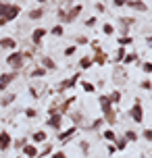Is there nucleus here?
<instances>
[{"label":"nucleus","mask_w":152,"mask_h":158,"mask_svg":"<svg viewBox=\"0 0 152 158\" xmlns=\"http://www.w3.org/2000/svg\"><path fill=\"white\" fill-rule=\"evenodd\" d=\"M6 64L13 69V71H21L25 64V58H23V52H11V54L6 56Z\"/></svg>","instance_id":"1"},{"label":"nucleus","mask_w":152,"mask_h":158,"mask_svg":"<svg viewBox=\"0 0 152 158\" xmlns=\"http://www.w3.org/2000/svg\"><path fill=\"white\" fill-rule=\"evenodd\" d=\"M129 117L133 118V123H142V121H144V106H142V102H140V100H136V104L131 106Z\"/></svg>","instance_id":"2"},{"label":"nucleus","mask_w":152,"mask_h":158,"mask_svg":"<svg viewBox=\"0 0 152 158\" xmlns=\"http://www.w3.org/2000/svg\"><path fill=\"white\" fill-rule=\"evenodd\" d=\"M19 13H21V6L19 4H8V8H6V13H4V21L6 23H11V21H15L17 17H19Z\"/></svg>","instance_id":"3"},{"label":"nucleus","mask_w":152,"mask_h":158,"mask_svg":"<svg viewBox=\"0 0 152 158\" xmlns=\"http://www.w3.org/2000/svg\"><path fill=\"white\" fill-rule=\"evenodd\" d=\"M61 123H63V114L54 112V114H50V117H48V121H46V127H50V129L58 131V129H61Z\"/></svg>","instance_id":"4"},{"label":"nucleus","mask_w":152,"mask_h":158,"mask_svg":"<svg viewBox=\"0 0 152 158\" xmlns=\"http://www.w3.org/2000/svg\"><path fill=\"white\" fill-rule=\"evenodd\" d=\"M79 75H81V73H75L71 79H65V81H61V85H58V92H65V89H73V85L77 83Z\"/></svg>","instance_id":"5"},{"label":"nucleus","mask_w":152,"mask_h":158,"mask_svg":"<svg viewBox=\"0 0 152 158\" xmlns=\"http://www.w3.org/2000/svg\"><path fill=\"white\" fill-rule=\"evenodd\" d=\"M75 133H77V127L73 125V127H69V129H65V131H61V133H58V142H61V143H67Z\"/></svg>","instance_id":"6"},{"label":"nucleus","mask_w":152,"mask_h":158,"mask_svg":"<svg viewBox=\"0 0 152 158\" xmlns=\"http://www.w3.org/2000/svg\"><path fill=\"white\" fill-rule=\"evenodd\" d=\"M13 146V137L8 131H0V150H8Z\"/></svg>","instance_id":"7"},{"label":"nucleus","mask_w":152,"mask_h":158,"mask_svg":"<svg viewBox=\"0 0 152 158\" xmlns=\"http://www.w3.org/2000/svg\"><path fill=\"white\" fill-rule=\"evenodd\" d=\"M125 6L133 8V10H140V13H146V10H148V6H146L144 0H127V2H125Z\"/></svg>","instance_id":"8"},{"label":"nucleus","mask_w":152,"mask_h":158,"mask_svg":"<svg viewBox=\"0 0 152 158\" xmlns=\"http://www.w3.org/2000/svg\"><path fill=\"white\" fill-rule=\"evenodd\" d=\"M17 77V73L13 71V73H2L0 75V89H6L8 85H11V81Z\"/></svg>","instance_id":"9"},{"label":"nucleus","mask_w":152,"mask_h":158,"mask_svg":"<svg viewBox=\"0 0 152 158\" xmlns=\"http://www.w3.org/2000/svg\"><path fill=\"white\" fill-rule=\"evenodd\" d=\"M81 8H83V6H81V4H75V6H73V8H69V13L65 15V21H63V23H71L73 19H75V17H77V15H79V13H81Z\"/></svg>","instance_id":"10"},{"label":"nucleus","mask_w":152,"mask_h":158,"mask_svg":"<svg viewBox=\"0 0 152 158\" xmlns=\"http://www.w3.org/2000/svg\"><path fill=\"white\" fill-rule=\"evenodd\" d=\"M21 152H23V156L36 158L38 156V146H36V143H25L23 148H21Z\"/></svg>","instance_id":"11"},{"label":"nucleus","mask_w":152,"mask_h":158,"mask_svg":"<svg viewBox=\"0 0 152 158\" xmlns=\"http://www.w3.org/2000/svg\"><path fill=\"white\" fill-rule=\"evenodd\" d=\"M44 35H46V29H44V27H38V29H33V33H32V42L33 44H40L42 40H44Z\"/></svg>","instance_id":"12"},{"label":"nucleus","mask_w":152,"mask_h":158,"mask_svg":"<svg viewBox=\"0 0 152 158\" xmlns=\"http://www.w3.org/2000/svg\"><path fill=\"white\" fill-rule=\"evenodd\" d=\"M92 60H94L96 64H100V67H102V64L108 60V56H106V52H102L100 48H96V54H94V58H92Z\"/></svg>","instance_id":"13"},{"label":"nucleus","mask_w":152,"mask_h":158,"mask_svg":"<svg viewBox=\"0 0 152 158\" xmlns=\"http://www.w3.org/2000/svg\"><path fill=\"white\" fill-rule=\"evenodd\" d=\"M40 60H42V67H44L46 71H54V69H56V63L50 58V56H42Z\"/></svg>","instance_id":"14"},{"label":"nucleus","mask_w":152,"mask_h":158,"mask_svg":"<svg viewBox=\"0 0 152 158\" xmlns=\"http://www.w3.org/2000/svg\"><path fill=\"white\" fill-rule=\"evenodd\" d=\"M46 137H48V135H46V131H36V133L32 135V142L38 146V143H44V142H46Z\"/></svg>","instance_id":"15"},{"label":"nucleus","mask_w":152,"mask_h":158,"mask_svg":"<svg viewBox=\"0 0 152 158\" xmlns=\"http://www.w3.org/2000/svg\"><path fill=\"white\" fill-rule=\"evenodd\" d=\"M92 64H94V60H92V56H81L79 58V69H83V71H86V69H90V67H92Z\"/></svg>","instance_id":"16"},{"label":"nucleus","mask_w":152,"mask_h":158,"mask_svg":"<svg viewBox=\"0 0 152 158\" xmlns=\"http://www.w3.org/2000/svg\"><path fill=\"white\" fill-rule=\"evenodd\" d=\"M0 46H2V48H8V50H15V48H17V42L13 38H2V40H0Z\"/></svg>","instance_id":"17"},{"label":"nucleus","mask_w":152,"mask_h":158,"mask_svg":"<svg viewBox=\"0 0 152 158\" xmlns=\"http://www.w3.org/2000/svg\"><path fill=\"white\" fill-rule=\"evenodd\" d=\"M98 102H100V108H102V112L108 110V108H112V104H111V100H108V96H104V94L98 98Z\"/></svg>","instance_id":"18"},{"label":"nucleus","mask_w":152,"mask_h":158,"mask_svg":"<svg viewBox=\"0 0 152 158\" xmlns=\"http://www.w3.org/2000/svg\"><path fill=\"white\" fill-rule=\"evenodd\" d=\"M137 60H140L137 52H129V54L123 56V60H121V63H123V64H129V63H137Z\"/></svg>","instance_id":"19"},{"label":"nucleus","mask_w":152,"mask_h":158,"mask_svg":"<svg viewBox=\"0 0 152 158\" xmlns=\"http://www.w3.org/2000/svg\"><path fill=\"white\" fill-rule=\"evenodd\" d=\"M125 148H127V139L125 137H115V150L123 152Z\"/></svg>","instance_id":"20"},{"label":"nucleus","mask_w":152,"mask_h":158,"mask_svg":"<svg viewBox=\"0 0 152 158\" xmlns=\"http://www.w3.org/2000/svg\"><path fill=\"white\" fill-rule=\"evenodd\" d=\"M48 75V71L44 69V67H36L32 73H29V77H46Z\"/></svg>","instance_id":"21"},{"label":"nucleus","mask_w":152,"mask_h":158,"mask_svg":"<svg viewBox=\"0 0 152 158\" xmlns=\"http://www.w3.org/2000/svg\"><path fill=\"white\" fill-rule=\"evenodd\" d=\"M123 137H125L127 142H137V139H140V137H137V131H133V129H127Z\"/></svg>","instance_id":"22"},{"label":"nucleus","mask_w":152,"mask_h":158,"mask_svg":"<svg viewBox=\"0 0 152 158\" xmlns=\"http://www.w3.org/2000/svg\"><path fill=\"white\" fill-rule=\"evenodd\" d=\"M52 152H54V148H52L50 143H44L42 152H38V158H44V156H48V154H52Z\"/></svg>","instance_id":"23"},{"label":"nucleus","mask_w":152,"mask_h":158,"mask_svg":"<svg viewBox=\"0 0 152 158\" xmlns=\"http://www.w3.org/2000/svg\"><path fill=\"white\" fill-rule=\"evenodd\" d=\"M15 98H17L15 94H6V96H2L0 104H2V106H8V104H13V102H15Z\"/></svg>","instance_id":"24"},{"label":"nucleus","mask_w":152,"mask_h":158,"mask_svg":"<svg viewBox=\"0 0 152 158\" xmlns=\"http://www.w3.org/2000/svg\"><path fill=\"white\" fill-rule=\"evenodd\" d=\"M42 15H44V10H42V8H33V10H29V19H32V21L42 19Z\"/></svg>","instance_id":"25"},{"label":"nucleus","mask_w":152,"mask_h":158,"mask_svg":"<svg viewBox=\"0 0 152 158\" xmlns=\"http://www.w3.org/2000/svg\"><path fill=\"white\" fill-rule=\"evenodd\" d=\"M117 42H119V46L123 48V46H129V44L133 42V38H131V35H121V38L117 40Z\"/></svg>","instance_id":"26"},{"label":"nucleus","mask_w":152,"mask_h":158,"mask_svg":"<svg viewBox=\"0 0 152 158\" xmlns=\"http://www.w3.org/2000/svg\"><path fill=\"white\" fill-rule=\"evenodd\" d=\"M108 100H111V104H119L121 102V92H119V89H115V92L108 96Z\"/></svg>","instance_id":"27"},{"label":"nucleus","mask_w":152,"mask_h":158,"mask_svg":"<svg viewBox=\"0 0 152 158\" xmlns=\"http://www.w3.org/2000/svg\"><path fill=\"white\" fill-rule=\"evenodd\" d=\"M81 87H83V92H88V94H94V92H96L94 83H90V81H81Z\"/></svg>","instance_id":"28"},{"label":"nucleus","mask_w":152,"mask_h":158,"mask_svg":"<svg viewBox=\"0 0 152 158\" xmlns=\"http://www.w3.org/2000/svg\"><path fill=\"white\" fill-rule=\"evenodd\" d=\"M102 137L106 139V142H115V137H117V135H115V131H112V129H106V131L102 133Z\"/></svg>","instance_id":"29"},{"label":"nucleus","mask_w":152,"mask_h":158,"mask_svg":"<svg viewBox=\"0 0 152 158\" xmlns=\"http://www.w3.org/2000/svg\"><path fill=\"white\" fill-rule=\"evenodd\" d=\"M127 54V52H125V48H121L119 46V50H117V52H115V60H117V63H121V60H123V56Z\"/></svg>","instance_id":"30"},{"label":"nucleus","mask_w":152,"mask_h":158,"mask_svg":"<svg viewBox=\"0 0 152 158\" xmlns=\"http://www.w3.org/2000/svg\"><path fill=\"white\" fill-rule=\"evenodd\" d=\"M50 31H52V35H56V38H58V35H63V25L58 23V25H54V27H52V29H50Z\"/></svg>","instance_id":"31"},{"label":"nucleus","mask_w":152,"mask_h":158,"mask_svg":"<svg viewBox=\"0 0 152 158\" xmlns=\"http://www.w3.org/2000/svg\"><path fill=\"white\" fill-rule=\"evenodd\" d=\"M112 31H115V27H112L111 23H104L102 25V33H104V35H111Z\"/></svg>","instance_id":"32"},{"label":"nucleus","mask_w":152,"mask_h":158,"mask_svg":"<svg viewBox=\"0 0 152 158\" xmlns=\"http://www.w3.org/2000/svg\"><path fill=\"white\" fill-rule=\"evenodd\" d=\"M25 117H27V118L38 117V110H36V108H25Z\"/></svg>","instance_id":"33"},{"label":"nucleus","mask_w":152,"mask_h":158,"mask_svg":"<svg viewBox=\"0 0 152 158\" xmlns=\"http://www.w3.org/2000/svg\"><path fill=\"white\" fill-rule=\"evenodd\" d=\"M25 143H27V139H23V137H21V139H15V142H13V146H15V148H19V150H21V148H23Z\"/></svg>","instance_id":"34"},{"label":"nucleus","mask_w":152,"mask_h":158,"mask_svg":"<svg viewBox=\"0 0 152 158\" xmlns=\"http://www.w3.org/2000/svg\"><path fill=\"white\" fill-rule=\"evenodd\" d=\"M50 158H67V154H65L63 150H56V152H52V154H50Z\"/></svg>","instance_id":"35"},{"label":"nucleus","mask_w":152,"mask_h":158,"mask_svg":"<svg viewBox=\"0 0 152 158\" xmlns=\"http://www.w3.org/2000/svg\"><path fill=\"white\" fill-rule=\"evenodd\" d=\"M75 50H77L75 46H67V48H65V56H73V54H75Z\"/></svg>","instance_id":"36"},{"label":"nucleus","mask_w":152,"mask_h":158,"mask_svg":"<svg viewBox=\"0 0 152 158\" xmlns=\"http://www.w3.org/2000/svg\"><path fill=\"white\" fill-rule=\"evenodd\" d=\"M142 137H144L146 142H150V139H152V131H150V129H144V131H142Z\"/></svg>","instance_id":"37"},{"label":"nucleus","mask_w":152,"mask_h":158,"mask_svg":"<svg viewBox=\"0 0 152 158\" xmlns=\"http://www.w3.org/2000/svg\"><path fill=\"white\" fill-rule=\"evenodd\" d=\"M6 8H8V2H0V17H4Z\"/></svg>","instance_id":"38"},{"label":"nucleus","mask_w":152,"mask_h":158,"mask_svg":"<svg viewBox=\"0 0 152 158\" xmlns=\"http://www.w3.org/2000/svg\"><path fill=\"white\" fill-rule=\"evenodd\" d=\"M29 96H32V98H40V89H36V87H29Z\"/></svg>","instance_id":"39"},{"label":"nucleus","mask_w":152,"mask_h":158,"mask_svg":"<svg viewBox=\"0 0 152 158\" xmlns=\"http://www.w3.org/2000/svg\"><path fill=\"white\" fill-rule=\"evenodd\" d=\"M96 23H98V19H96V17H90L88 21H86V25H88V27H94Z\"/></svg>","instance_id":"40"},{"label":"nucleus","mask_w":152,"mask_h":158,"mask_svg":"<svg viewBox=\"0 0 152 158\" xmlns=\"http://www.w3.org/2000/svg\"><path fill=\"white\" fill-rule=\"evenodd\" d=\"M102 123H104L102 118H96V121H94V123H92V125H90V129H98V127L102 125Z\"/></svg>","instance_id":"41"},{"label":"nucleus","mask_w":152,"mask_h":158,"mask_svg":"<svg viewBox=\"0 0 152 158\" xmlns=\"http://www.w3.org/2000/svg\"><path fill=\"white\" fill-rule=\"evenodd\" d=\"M142 69H144V73H152V64L150 63H144V64H142Z\"/></svg>","instance_id":"42"},{"label":"nucleus","mask_w":152,"mask_h":158,"mask_svg":"<svg viewBox=\"0 0 152 158\" xmlns=\"http://www.w3.org/2000/svg\"><path fill=\"white\" fill-rule=\"evenodd\" d=\"M140 87H142V89H150V81H148V79H144V81L140 83Z\"/></svg>","instance_id":"43"},{"label":"nucleus","mask_w":152,"mask_h":158,"mask_svg":"<svg viewBox=\"0 0 152 158\" xmlns=\"http://www.w3.org/2000/svg\"><path fill=\"white\" fill-rule=\"evenodd\" d=\"M125 2H127V0H112L115 6H125Z\"/></svg>","instance_id":"44"},{"label":"nucleus","mask_w":152,"mask_h":158,"mask_svg":"<svg viewBox=\"0 0 152 158\" xmlns=\"http://www.w3.org/2000/svg\"><path fill=\"white\" fill-rule=\"evenodd\" d=\"M90 40L88 38H77V44H81V46H83V44H88Z\"/></svg>","instance_id":"45"},{"label":"nucleus","mask_w":152,"mask_h":158,"mask_svg":"<svg viewBox=\"0 0 152 158\" xmlns=\"http://www.w3.org/2000/svg\"><path fill=\"white\" fill-rule=\"evenodd\" d=\"M96 10H98V13H102V10H104V4H102V2H98V4H96Z\"/></svg>","instance_id":"46"},{"label":"nucleus","mask_w":152,"mask_h":158,"mask_svg":"<svg viewBox=\"0 0 152 158\" xmlns=\"http://www.w3.org/2000/svg\"><path fill=\"white\" fill-rule=\"evenodd\" d=\"M36 2H48V0H36Z\"/></svg>","instance_id":"47"}]
</instances>
